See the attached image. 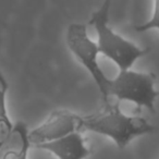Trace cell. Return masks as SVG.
Masks as SVG:
<instances>
[{"label":"cell","mask_w":159,"mask_h":159,"mask_svg":"<svg viewBox=\"0 0 159 159\" xmlns=\"http://www.w3.org/2000/svg\"><path fill=\"white\" fill-rule=\"evenodd\" d=\"M79 131H91L111 139L119 149L125 148L136 137L154 133L155 126L141 116H129L119 104L106 102L102 110L81 116Z\"/></svg>","instance_id":"6da1fadb"},{"label":"cell","mask_w":159,"mask_h":159,"mask_svg":"<svg viewBox=\"0 0 159 159\" xmlns=\"http://www.w3.org/2000/svg\"><path fill=\"white\" fill-rule=\"evenodd\" d=\"M110 7L102 5L92 13L89 24L97 34V47L99 53L115 62L120 71L129 70L134 62L149 52V48H139L134 43L125 39L109 26Z\"/></svg>","instance_id":"7a4b0ae2"},{"label":"cell","mask_w":159,"mask_h":159,"mask_svg":"<svg viewBox=\"0 0 159 159\" xmlns=\"http://www.w3.org/2000/svg\"><path fill=\"white\" fill-rule=\"evenodd\" d=\"M155 80L152 73L131 69L120 71L115 79L109 81L108 97L115 96L118 100L133 102L139 108H146L155 113V102L159 97V91L155 89Z\"/></svg>","instance_id":"3957f363"},{"label":"cell","mask_w":159,"mask_h":159,"mask_svg":"<svg viewBox=\"0 0 159 159\" xmlns=\"http://www.w3.org/2000/svg\"><path fill=\"white\" fill-rule=\"evenodd\" d=\"M66 42L71 52L93 77L105 102H109L108 85L110 79L106 76L100 68L98 62L99 50L97 44L89 36L87 25L82 23H71L66 30Z\"/></svg>","instance_id":"277c9868"},{"label":"cell","mask_w":159,"mask_h":159,"mask_svg":"<svg viewBox=\"0 0 159 159\" xmlns=\"http://www.w3.org/2000/svg\"><path fill=\"white\" fill-rule=\"evenodd\" d=\"M81 116L66 110L57 109L50 112L46 120L29 131V141L31 145L37 146L40 144L59 139L75 131H79Z\"/></svg>","instance_id":"5b68a950"},{"label":"cell","mask_w":159,"mask_h":159,"mask_svg":"<svg viewBox=\"0 0 159 159\" xmlns=\"http://www.w3.org/2000/svg\"><path fill=\"white\" fill-rule=\"evenodd\" d=\"M35 147L50 152L58 159H86L92 154V149L86 146L85 139L80 131Z\"/></svg>","instance_id":"8992f818"},{"label":"cell","mask_w":159,"mask_h":159,"mask_svg":"<svg viewBox=\"0 0 159 159\" xmlns=\"http://www.w3.org/2000/svg\"><path fill=\"white\" fill-rule=\"evenodd\" d=\"M30 147L27 125L19 121L13 124L9 136L0 145V159H27Z\"/></svg>","instance_id":"52a82bcc"},{"label":"cell","mask_w":159,"mask_h":159,"mask_svg":"<svg viewBox=\"0 0 159 159\" xmlns=\"http://www.w3.org/2000/svg\"><path fill=\"white\" fill-rule=\"evenodd\" d=\"M9 83L0 71V145L6 141L13 129V123L10 120L7 108V93Z\"/></svg>","instance_id":"ba28073f"},{"label":"cell","mask_w":159,"mask_h":159,"mask_svg":"<svg viewBox=\"0 0 159 159\" xmlns=\"http://www.w3.org/2000/svg\"><path fill=\"white\" fill-rule=\"evenodd\" d=\"M159 30V0H154V12L147 22L134 27L136 32H146L149 30Z\"/></svg>","instance_id":"9c48e42d"},{"label":"cell","mask_w":159,"mask_h":159,"mask_svg":"<svg viewBox=\"0 0 159 159\" xmlns=\"http://www.w3.org/2000/svg\"><path fill=\"white\" fill-rule=\"evenodd\" d=\"M111 2H112V0H104V2H102V5L108 6V7H111Z\"/></svg>","instance_id":"30bf717a"}]
</instances>
